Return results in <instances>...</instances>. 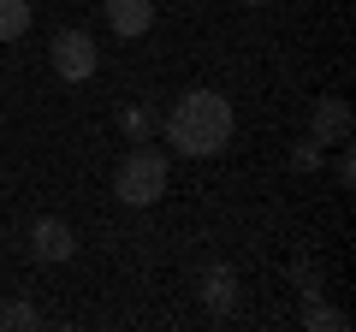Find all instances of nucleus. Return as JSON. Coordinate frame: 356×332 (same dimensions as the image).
<instances>
[{"mask_svg": "<svg viewBox=\"0 0 356 332\" xmlns=\"http://www.w3.org/2000/svg\"><path fill=\"white\" fill-rule=\"evenodd\" d=\"M232 131H238V113H232V101L220 90H191V95H178V107L166 113V142L178 154H196V160L220 154L232 142Z\"/></svg>", "mask_w": 356, "mask_h": 332, "instance_id": "nucleus-1", "label": "nucleus"}, {"mask_svg": "<svg viewBox=\"0 0 356 332\" xmlns=\"http://www.w3.org/2000/svg\"><path fill=\"white\" fill-rule=\"evenodd\" d=\"M166 179H172V160H166L161 149H131L125 160H119V172H113V196L125 208H149V202H161L166 196Z\"/></svg>", "mask_w": 356, "mask_h": 332, "instance_id": "nucleus-2", "label": "nucleus"}, {"mask_svg": "<svg viewBox=\"0 0 356 332\" xmlns=\"http://www.w3.org/2000/svg\"><path fill=\"white\" fill-rule=\"evenodd\" d=\"M48 60L65 83H89L95 77V42H89V30H60L48 42Z\"/></svg>", "mask_w": 356, "mask_h": 332, "instance_id": "nucleus-3", "label": "nucleus"}, {"mask_svg": "<svg viewBox=\"0 0 356 332\" xmlns=\"http://www.w3.org/2000/svg\"><path fill=\"white\" fill-rule=\"evenodd\" d=\"M72 249H77V238H72V226L65 219H36L30 226V256L36 261H72Z\"/></svg>", "mask_w": 356, "mask_h": 332, "instance_id": "nucleus-4", "label": "nucleus"}, {"mask_svg": "<svg viewBox=\"0 0 356 332\" xmlns=\"http://www.w3.org/2000/svg\"><path fill=\"white\" fill-rule=\"evenodd\" d=\"M309 131H315V142H350V107L339 95H321L309 113Z\"/></svg>", "mask_w": 356, "mask_h": 332, "instance_id": "nucleus-5", "label": "nucleus"}, {"mask_svg": "<svg viewBox=\"0 0 356 332\" xmlns=\"http://www.w3.org/2000/svg\"><path fill=\"white\" fill-rule=\"evenodd\" d=\"M107 24L119 30V36H143V30L154 24V0H107Z\"/></svg>", "mask_w": 356, "mask_h": 332, "instance_id": "nucleus-6", "label": "nucleus"}, {"mask_svg": "<svg viewBox=\"0 0 356 332\" xmlns=\"http://www.w3.org/2000/svg\"><path fill=\"white\" fill-rule=\"evenodd\" d=\"M232 291H238V279H232L226 267H208V273H202V297H208L214 315H226V308H232Z\"/></svg>", "mask_w": 356, "mask_h": 332, "instance_id": "nucleus-7", "label": "nucleus"}, {"mask_svg": "<svg viewBox=\"0 0 356 332\" xmlns=\"http://www.w3.org/2000/svg\"><path fill=\"white\" fill-rule=\"evenodd\" d=\"M30 30V0H0V42H18Z\"/></svg>", "mask_w": 356, "mask_h": 332, "instance_id": "nucleus-8", "label": "nucleus"}, {"mask_svg": "<svg viewBox=\"0 0 356 332\" xmlns=\"http://www.w3.org/2000/svg\"><path fill=\"white\" fill-rule=\"evenodd\" d=\"M154 125H161V119H154L149 107H125V113H119V131H125L131 142H149V137H154Z\"/></svg>", "mask_w": 356, "mask_h": 332, "instance_id": "nucleus-9", "label": "nucleus"}, {"mask_svg": "<svg viewBox=\"0 0 356 332\" xmlns=\"http://www.w3.org/2000/svg\"><path fill=\"white\" fill-rule=\"evenodd\" d=\"M303 326H309V332H344L350 320H344L339 308H327V303L315 297V303H309V315H303Z\"/></svg>", "mask_w": 356, "mask_h": 332, "instance_id": "nucleus-10", "label": "nucleus"}, {"mask_svg": "<svg viewBox=\"0 0 356 332\" xmlns=\"http://www.w3.org/2000/svg\"><path fill=\"white\" fill-rule=\"evenodd\" d=\"M24 326H36V308L30 303H6L0 308V332H24Z\"/></svg>", "mask_w": 356, "mask_h": 332, "instance_id": "nucleus-11", "label": "nucleus"}, {"mask_svg": "<svg viewBox=\"0 0 356 332\" xmlns=\"http://www.w3.org/2000/svg\"><path fill=\"white\" fill-rule=\"evenodd\" d=\"M243 6H267V0H243Z\"/></svg>", "mask_w": 356, "mask_h": 332, "instance_id": "nucleus-12", "label": "nucleus"}]
</instances>
